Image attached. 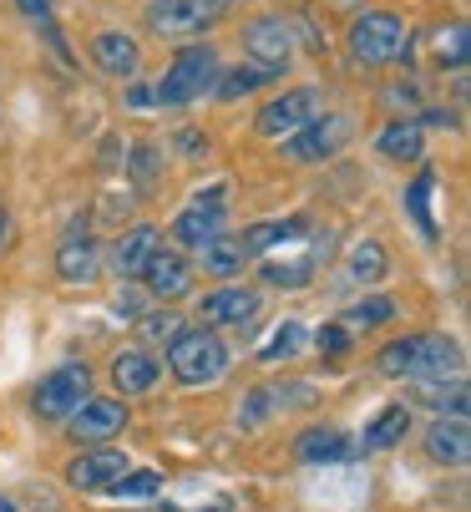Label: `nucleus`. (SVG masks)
<instances>
[{
  "label": "nucleus",
  "mask_w": 471,
  "mask_h": 512,
  "mask_svg": "<svg viewBox=\"0 0 471 512\" xmlns=\"http://www.w3.org/2000/svg\"><path fill=\"white\" fill-rule=\"evenodd\" d=\"M375 371L390 376V381H446V376H461L466 371V355L451 335H401L380 345L375 355Z\"/></svg>",
  "instance_id": "obj_1"
},
{
  "label": "nucleus",
  "mask_w": 471,
  "mask_h": 512,
  "mask_svg": "<svg viewBox=\"0 0 471 512\" xmlns=\"http://www.w3.org/2000/svg\"><path fill=\"white\" fill-rule=\"evenodd\" d=\"M228 365H233V355H228V345H223L218 330L193 325V330H183V335L168 345V371H173V381L188 386V391L218 386V381L228 376Z\"/></svg>",
  "instance_id": "obj_2"
},
{
  "label": "nucleus",
  "mask_w": 471,
  "mask_h": 512,
  "mask_svg": "<svg viewBox=\"0 0 471 512\" xmlns=\"http://www.w3.org/2000/svg\"><path fill=\"white\" fill-rule=\"evenodd\" d=\"M218 77L223 71H218V51L213 46H183L173 56V66L152 82V97H157V107H188V102L208 97L218 87Z\"/></svg>",
  "instance_id": "obj_3"
},
{
  "label": "nucleus",
  "mask_w": 471,
  "mask_h": 512,
  "mask_svg": "<svg viewBox=\"0 0 471 512\" xmlns=\"http://www.w3.org/2000/svg\"><path fill=\"white\" fill-rule=\"evenodd\" d=\"M87 396H92V365L66 360V365H56V371H46L41 386L31 391V416L51 421V426H66L76 411H82Z\"/></svg>",
  "instance_id": "obj_4"
},
{
  "label": "nucleus",
  "mask_w": 471,
  "mask_h": 512,
  "mask_svg": "<svg viewBox=\"0 0 471 512\" xmlns=\"http://www.w3.org/2000/svg\"><path fill=\"white\" fill-rule=\"evenodd\" d=\"M355 137V117L350 112H320L314 122H304L294 137H284V163H330L345 153V142Z\"/></svg>",
  "instance_id": "obj_5"
},
{
  "label": "nucleus",
  "mask_w": 471,
  "mask_h": 512,
  "mask_svg": "<svg viewBox=\"0 0 471 512\" xmlns=\"http://www.w3.org/2000/svg\"><path fill=\"white\" fill-rule=\"evenodd\" d=\"M233 11H239V0H152L147 26L173 36V41H193V36H203L208 26H218Z\"/></svg>",
  "instance_id": "obj_6"
},
{
  "label": "nucleus",
  "mask_w": 471,
  "mask_h": 512,
  "mask_svg": "<svg viewBox=\"0 0 471 512\" xmlns=\"http://www.w3.org/2000/svg\"><path fill=\"white\" fill-rule=\"evenodd\" d=\"M350 56L360 66H390V61H401L406 56V26H401V16L365 11L350 26Z\"/></svg>",
  "instance_id": "obj_7"
},
{
  "label": "nucleus",
  "mask_w": 471,
  "mask_h": 512,
  "mask_svg": "<svg viewBox=\"0 0 471 512\" xmlns=\"http://www.w3.org/2000/svg\"><path fill=\"white\" fill-rule=\"evenodd\" d=\"M264 310V295L249 284H218L198 300V320L203 330H244L254 315Z\"/></svg>",
  "instance_id": "obj_8"
},
{
  "label": "nucleus",
  "mask_w": 471,
  "mask_h": 512,
  "mask_svg": "<svg viewBox=\"0 0 471 512\" xmlns=\"http://www.w3.org/2000/svg\"><path fill=\"white\" fill-rule=\"evenodd\" d=\"M228 193L223 188H213V193H198L178 218H173V239L183 244V249H203V244H213L218 234H228V203H223Z\"/></svg>",
  "instance_id": "obj_9"
},
{
  "label": "nucleus",
  "mask_w": 471,
  "mask_h": 512,
  "mask_svg": "<svg viewBox=\"0 0 471 512\" xmlns=\"http://www.w3.org/2000/svg\"><path fill=\"white\" fill-rule=\"evenodd\" d=\"M127 416H132V411H127L117 396H87L82 411L66 421V436H71L76 447H102V442H112V436L127 431Z\"/></svg>",
  "instance_id": "obj_10"
},
{
  "label": "nucleus",
  "mask_w": 471,
  "mask_h": 512,
  "mask_svg": "<svg viewBox=\"0 0 471 512\" xmlns=\"http://www.w3.org/2000/svg\"><path fill=\"white\" fill-rule=\"evenodd\" d=\"M314 117H320V92H314V87H294V92L264 102L259 117H254V127H259V137H279L284 142V137H294Z\"/></svg>",
  "instance_id": "obj_11"
},
{
  "label": "nucleus",
  "mask_w": 471,
  "mask_h": 512,
  "mask_svg": "<svg viewBox=\"0 0 471 512\" xmlns=\"http://www.w3.org/2000/svg\"><path fill=\"white\" fill-rule=\"evenodd\" d=\"M244 51L264 71H284L294 61V26L284 16H254L244 21Z\"/></svg>",
  "instance_id": "obj_12"
},
{
  "label": "nucleus",
  "mask_w": 471,
  "mask_h": 512,
  "mask_svg": "<svg viewBox=\"0 0 471 512\" xmlns=\"http://www.w3.org/2000/svg\"><path fill=\"white\" fill-rule=\"evenodd\" d=\"M157 249H163V229H157V224H132V229H122V234L107 244L102 264H107L117 279H137L142 264H147Z\"/></svg>",
  "instance_id": "obj_13"
},
{
  "label": "nucleus",
  "mask_w": 471,
  "mask_h": 512,
  "mask_svg": "<svg viewBox=\"0 0 471 512\" xmlns=\"http://www.w3.org/2000/svg\"><path fill=\"white\" fill-rule=\"evenodd\" d=\"M122 472H132L122 447H92V452L66 462V487H76V492H107Z\"/></svg>",
  "instance_id": "obj_14"
},
{
  "label": "nucleus",
  "mask_w": 471,
  "mask_h": 512,
  "mask_svg": "<svg viewBox=\"0 0 471 512\" xmlns=\"http://www.w3.org/2000/svg\"><path fill=\"white\" fill-rule=\"evenodd\" d=\"M137 279L147 284V295H152V300L173 305V300H183L188 289H193V264H188L178 249H157V254L142 264V274H137Z\"/></svg>",
  "instance_id": "obj_15"
},
{
  "label": "nucleus",
  "mask_w": 471,
  "mask_h": 512,
  "mask_svg": "<svg viewBox=\"0 0 471 512\" xmlns=\"http://www.w3.org/2000/svg\"><path fill=\"white\" fill-rule=\"evenodd\" d=\"M56 274H61V284H92L102 274V244L87 229L66 234L56 244Z\"/></svg>",
  "instance_id": "obj_16"
},
{
  "label": "nucleus",
  "mask_w": 471,
  "mask_h": 512,
  "mask_svg": "<svg viewBox=\"0 0 471 512\" xmlns=\"http://www.w3.org/2000/svg\"><path fill=\"white\" fill-rule=\"evenodd\" d=\"M92 61H97V71H107L112 82H132L142 71V46L127 31H97L92 36Z\"/></svg>",
  "instance_id": "obj_17"
},
{
  "label": "nucleus",
  "mask_w": 471,
  "mask_h": 512,
  "mask_svg": "<svg viewBox=\"0 0 471 512\" xmlns=\"http://www.w3.org/2000/svg\"><path fill=\"white\" fill-rule=\"evenodd\" d=\"M157 381H163V365H157V355L152 350H117L112 355V386L122 391V396H147Z\"/></svg>",
  "instance_id": "obj_18"
},
{
  "label": "nucleus",
  "mask_w": 471,
  "mask_h": 512,
  "mask_svg": "<svg viewBox=\"0 0 471 512\" xmlns=\"http://www.w3.org/2000/svg\"><path fill=\"white\" fill-rule=\"evenodd\" d=\"M426 457L441 467H466V457H471L466 416H436V426L426 431Z\"/></svg>",
  "instance_id": "obj_19"
},
{
  "label": "nucleus",
  "mask_w": 471,
  "mask_h": 512,
  "mask_svg": "<svg viewBox=\"0 0 471 512\" xmlns=\"http://www.w3.org/2000/svg\"><path fill=\"white\" fill-rule=\"evenodd\" d=\"M406 436H411V406L396 401V406H380L365 431H360V447L365 452H390V447H406Z\"/></svg>",
  "instance_id": "obj_20"
},
{
  "label": "nucleus",
  "mask_w": 471,
  "mask_h": 512,
  "mask_svg": "<svg viewBox=\"0 0 471 512\" xmlns=\"http://www.w3.org/2000/svg\"><path fill=\"white\" fill-rule=\"evenodd\" d=\"M294 457L299 462H345L350 457V436L340 431V426H309V431H299L294 436Z\"/></svg>",
  "instance_id": "obj_21"
},
{
  "label": "nucleus",
  "mask_w": 471,
  "mask_h": 512,
  "mask_svg": "<svg viewBox=\"0 0 471 512\" xmlns=\"http://www.w3.org/2000/svg\"><path fill=\"white\" fill-rule=\"evenodd\" d=\"M304 229H309V218H269V224H249V229L239 234V244H244L249 259H259V254H269V249L294 244Z\"/></svg>",
  "instance_id": "obj_22"
},
{
  "label": "nucleus",
  "mask_w": 471,
  "mask_h": 512,
  "mask_svg": "<svg viewBox=\"0 0 471 512\" xmlns=\"http://www.w3.org/2000/svg\"><path fill=\"white\" fill-rule=\"evenodd\" d=\"M198 264H203V274H213V279H233V274H244L249 254H244L239 234H218L213 244L198 249Z\"/></svg>",
  "instance_id": "obj_23"
},
{
  "label": "nucleus",
  "mask_w": 471,
  "mask_h": 512,
  "mask_svg": "<svg viewBox=\"0 0 471 512\" xmlns=\"http://www.w3.org/2000/svg\"><path fill=\"white\" fill-rule=\"evenodd\" d=\"M375 148L385 153V158H396V163H421V127H416V117H401V122H385V132L375 137Z\"/></svg>",
  "instance_id": "obj_24"
},
{
  "label": "nucleus",
  "mask_w": 471,
  "mask_h": 512,
  "mask_svg": "<svg viewBox=\"0 0 471 512\" xmlns=\"http://www.w3.org/2000/svg\"><path fill=\"white\" fill-rule=\"evenodd\" d=\"M411 396H416L421 406H431L436 416H466V381H461V376H456L451 386H446V381H416Z\"/></svg>",
  "instance_id": "obj_25"
},
{
  "label": "nucleus",
  "mask_w": 471,
  "mask_h": 512,
  "mask_svg": "<svg viewBox=\"0 0 471 512\" xmlns=\"http://www.w3.org/2000/svg\"><path fill=\"white\" fill-rule=\"evenodd\" d=\"M431 193H436V173H431V168H421V173L411 178V188H406V213L416 218V229L436 244V239H441V229H436V218H431Z\"/></svg>",
  "instance_id": "obj_26"
},
{
  "label": "nucleus",
  "mask_w": 471,
  "mask_h": 512,
  "mask_svg": "<svg viewBox=\"0 0 471 512\" xmlns=\"http://www.w3.org/2000/svg\"><path fill=\"white\" fill-rule=\"evenodd\" d=\"M259 274H264V284H279V289H309L314 274H320V259H314V254H304V259H269Z\"/></svg>",
  "instance_id": "obj_27"
},
{
  "label": "nucleus",
  "mask_w": 471,
  "mask_h": 512,
  "mask_svg": "<svg viewBox=\"0 0 471 512\" xmlns=\"http://www.w3.org/2000/svg\"><path fill=\"white\" fill-rule=\"evenodd\" d=\"M274 77H284V71H264V66H233L228 77H218L213 97H218V102H239V97L259 92V87H264V82H274Z\"/></svg>",
  "instance_id": "obj_28"
},
{
  "label": "nucleus",
  "mask_w": 471,
  "mask_h": 512,
  "mask_svg": "<svg viewBox=\"0 0 471 512\" xmlns=\"http://www.w3.org/2000/svg\"><path fill=\"white\" fill-rule=\"evenodd\" d=\"M385 269H390V259H385V249H380L375 239L350 244V279H355V284H380Z\"/></svg>",
  "instance_id": "obj_29"
},
{
  "label": "nucleus",
  "mask_w": 471,
  "mask_h": 512,
  "mask_svg": "<svg viewBox=\"0 0 471 512\" xmlns=\"http://www.w3.org/2000/svg\"><path fill=\"white\" fill-rule=\"evenodd\" d=\"M157 487H163V472L142 467V472H122V477L107 487V497H122V502H152Z\"/></svg>",
  "instance_id": "obj_30"
},
{
  "label": "nucleus",
  "mask_w": 471,
  "mask_h": 512,
  "mask_svg": "<svg viewBox=\"0 0 471 512\" xmlns=\"http://www.w3.org/2000/svg\"><path fill=\"white\" fill-rule=\"evenodd\" d=\"M183 330H188V320H183L178 310H147V315H142V340H147V345H173Z\"/></svg>",
  "instance_id": "obj_31"
},
{
  "label": "nucleus",
  "mask_w": 471,
  "mask_h": 512,
  "mask_svg": "<svg viewBox=\"0 0 471 512\" xmlns=\"http://www.w3.org/2000/svg\"><path fill=\"white\" fill-rule=\"evenodd\" d=\"M390 320H396V300H385V295H370V300H360L340 325L345 330H360V325H390Z\"/></svg>",
  "instance_id": "obj_32"
},
{
  "label": "nucleus",
  "mask_w": 471,
  "mask_h": 512,
  "mask_svg": "<svg viewBox=\"0 0 471 512\" xmlns=\"http://www.w3.org/2000/svg\"><path fill=\"white\" fill-rule=\"evenodd\" d=\"M304 340H309V335H304V325H299V320H284V325L274 330V340L259 350V360H289V355H299V350H304Z\"/></svg>",
  "instance_id": "obj_33"
},
{
  "label": "nucleus",
  "mask_w": 471,
  "mask_h": 512,
  "mask_svg": "<svg viewBox=\"0 0 471 512\" xmlns=\"http://www.w3.org/2000/svg\"><path fill=\"white\" fill-rule=\"evenodd\" d=\"M269 401H274V391H269V386H259V391H249V396L239 401V426H244V431H254V426H264V421L274 416V406H269Z\"/></svg>",
  "instance_id": "obj_34"
},
{
  "label": "nucleus",
  "mask_w": 471,
  "mask_h": 512,
  "mask_svg": "<svg viewBox=\"0 0 471 512\" xmlns=\"http://www.w3.org/2000/svg\"><path fill=\"white\" fill-rule=\"evenodd\" d=\"M436 61H441V66H466V26H461V21L436 36Z\"/></svg>",
  "instance_id": "obj_35"
},
{
  "label": "nucleus",
  "mask_w": 471,
  "mask_h": 512,
  "mask_svg": "<svg viewBox=\"0 0 471 512\" xmlns=\"http://www.w3.org/2000/svg\"><path fill=\"white\" fill-rule=\"evenodd\" d=\"M132 178H137L142 193L157 188V148H152V142H137V148H132Z\"/></svg>",
  "instance_id": "obj_36"
},
{
  "label": "nucleus",
  "mask_w": 471,
  "mask_h": 512,
  "mask_svg": "<svg viewBox=\"0 0 471 512\" xmlns=\"http://www.w3.org/2000/svg\"><path fill=\"white\" fill-rule=\"evenodd\" d=\"M314 345H320V355L340 360V355L350 350V330H345L340 320H330V325H320V330H314Z\"/></svg>",
  "instance_id": "obj_37"
},
{
  "label": "nucleus",
  "mask_w": 471,
  "mask_h": 512,
  "mask_svg": "<svg viewBox=\"0 0 471 512\" xmlns=\"http://www.w3.org/2000/svg\"><path fill=\"white\" fill-rule=\"evenodd\" d=\"M21 11H26L41 31H46V26H56V21H51V0H21Z\"/></svg>",
  "instance_id": "obj_38"
},
{
  "label": "nucleus",
  "mask_w": 471,
  "mask_h": 512,
  "mask_svg": "<svg viewBox=\"0 0 471 512\" xmlns=\"http://www.w3.org/2000/svg\"><path fill=\"white\" fill-rule=\"evenodd\" d=\"M127 107H157V97H152V82H137V87H127Z\"/></svg>",
  "instance_id": "obj_39"
},
{
  "label": "nucleus",
  "mask_w": 471,
  "mask_h": 512,
  "mask_svg": "<svg viewBox=\"0 0 471 512\" xmlns=\"http://www.w3.org/2000/svg\"><path fill=\"white\" fill-rule=\"evenodd\" d=\"M0 512H21V507H16L11 497H0Z\"/></svg>",
  "instance_id": "obj_40"
},
{
  "label": "nucleus",
  "mask_w": 471,
  "mask_h": 512,
  "mask_svg": "<svg viewBox=\"0 0 471 512\" xmlns=\"http://www.w3.org/2000/svg\"><path fill=\"white\" fill-rule=\"evenodd\" d=\"M208 512H233V507H228V502H213V507H208Z\"/></svg>",
  "instance_id": "obj_41"
},
{
  "label": "nucleus",
  "mask_w": 471,
  "mask_h": 512,
  "mask_svg": "<svg viewBox=\"0 0 471 512\" xmlns=\"http://www.w3.org/2000/svg\"><path fill=\"white\" fill-rule=\"evenodd\" d=\"M330 6H355V0H330Z\"/></svg>",
  "instance_id": "obj_42"
},
{
  "label": "nucleus",
  "mask_w": 471,
  "mask_h": 512,
  "mask_svg": "<svg viewBox=\"0 0 471 512\" xmlns=\"http://www.w3.org/2000/svg\"><path fill=\"white\" fill-rule=\"evenodd\" d=\"M163 512H173V507H163Z\"/></svg>",
  "instance_id": "obj_43"
}]
</instances>
